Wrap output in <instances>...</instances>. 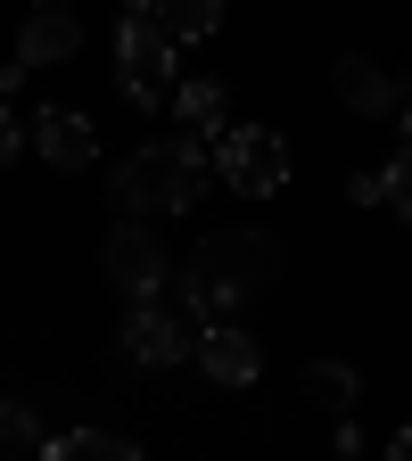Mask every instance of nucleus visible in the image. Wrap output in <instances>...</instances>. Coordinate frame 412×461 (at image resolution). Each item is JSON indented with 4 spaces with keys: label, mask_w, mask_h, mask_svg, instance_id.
Returning a JSON list of instances; mask_svg holds the SVG:
<instances>
[{
    "label": "nucleus",
    "mask_w": 412,
    "mask_h": 461,
    "mask_svg": "<svg viewBox=\"0 0 412 461\" xmlns=\"http://www.w3.org/2000/svg\"><path fill=\"white\" fill-rule=\"evenodd\" d=\"M388 453H396V461H412V429H396V445H388Z\"/></svg>",
    "instance_id": "6ab92c4d"
},
{
    "label": "nucleus",
    "mask_w": 412,
    "mask_h": 461,
    "mask_svg": "<svg viewBox=\"0 0 412 461\" xmlns=\"http://www.w3.org/2000/svg\"><path fill=\"white\" fill-rule=\"evenodd\" d=\"M173 50H182V41L157 25V9H124V17H115V75H124L133 107H165L173 91H182V83H173V75H182Z\"/></svg>",
    "instance_id": "7ed1b4c3"
},
{
    "label": "nucleus",
    "mask_w": 412,
    "mask_h": 461,
    "mask_svg": "<svg viewBox=\"0 0 412 461\" xmlns=\"http://www.w3.org/2000/svg\"><path fill=\"white\" fill-rule=\"evenodd\" d=\"M198 371H206L215 387H256V371H264V346L240 330V313L198 330Z\"/></svg>",
    "instance_id": "0eeeda50"
},
{
    "label": "nucleus",
    "mask_w": 412,
    "mask_h": 461,
    "mask_svg": "<svg viewBox=\"0 0 412 461\" xmlns=\"http://www.w3.org/2000/svg\"><path fill=\"white\" fill-rule=\"evenodd\" d=\"M173 115H182V132H198V140H223V124H231V115H223V83H182V91H173Z\"/></svg>",
    "instance_id": "f8f14e48"
},
{
    "label": "nucleus",
    "mask_w": 412,
    "mask_h": 461,
    "mask_svg": "<svg viewBox=\"0 0 412 461\" xmlns=\"http://www.w3.org/2000/svg\"><path fill=\"white\" fill-rule=\"evenodd\" d=\"M280 272V240L272 230H206L182 264V305L198 321H231L248 297H264Z\"/></svg>",
    "instance_id": "f257e3e1"
},
{
    "label": "nucleus",
    "mask_w": 412,
    "mask_h": 461,
    "mask_svg": "<svg viewBox=\"0 0 412 461\" xmlns=\"http://www.w3.org/2000/svg\"><path fill=\"white\" fill-rule=\"evenodd\" d=\"M388 206L412 222V140H404V149H396V165H388Z\"/></svg>",
    "instance_id": "dca6fc26"
},
{
    "label": "nucleus",
    "mask_w": 412,
    "mask_h": 461,
    "mask_svg": "<svg viewBox=\"0 0 412 461\" xmlns=\"http://www.w3.org/2000/svg\"><path fill=\"white\" fill-rule=\"evenodd\" d=\"M330 91L355 107V115H388L396 107V75L371 67V58H338V67H330Z\"/></svg>",
    "instance_id": "9d476101"
},
{
    "label": "nucleus",
    "mask_w": 412,
    "mask_h": 461,
    "mask_svg": "<svg viewBox=\"0 0 412 461\" xmlns=\"http://www.w3.org/2000/svg\"><path fill=\"white\" fill-rule=\"evenodd\" d=\"M50 461H141L133 437H115V429H67V437H41Z\"/></svg>",
    "instance_id": "9b49d317"
},
{
    "label": "nucleus",
    "mask_w": 412,
    "mask_h": 461,
    "mask_svg": "<svg viewBox=\"0 0 412 461\" xmlns=\"http://www.w3.org/2000/svg\"><path fill=\"white\" fill-rule=\"evenodd\" d=\"M215 173H223L240 198H272V190H288V140H280L272 124H223Z\"/></svg>",
    "instance_id": "39448f33"
},
{
    "label": "nucleus",
    "mask_w": 412,
    "mask_h": 461,
    "mask_svg": "<svg viewBox=\"0 0 412 461\" xmlns=\"http://www.w3.org/2000/svg\"><path fill=\"white\" fill-rule=\"evenodd\" d=\"M0 453H41V420L17 395H0Z\"/></svg>",
    "instance_id": "2eb2a0df"
},
{
    "label": "nucleus",
    "mask_w": 412,
    "mask_h": 461,
    "mask_svg": "<svg viewBox=\"0 0 412 461\" xmlns=\"http://www.w3.org/2000/svg\"><path fill=\"white\" fill-rule=\"evenodd\" d=\"M346 198H355V206H380V198H388V173H355V182H346Z\"/></svg>",
    "instance_id": "a211bd4d"
},
{
    "label": "nucleus",
    "mask_w": 412,
    "mask_h": 461,
    "mask_svg": "<svg viewBox=\"0 0 412 461\" xmlns=\"http://www.w3.org/2000/svg\"><path fill=\"white\" fill-rule=\"evenodd\" d=\"M306 395L322 403V412L346 420V412H355V395H363V379H355V363H314V371H306Z\"/></svg>",
    "instance_id": "ddd939ff"
},
{
    "label": "nucleus",
    "mask_w": 412,
    "mask_h": 461,
    "mask_svg": "<svg viewBox=\"0 0 412 461\" xmlns=\"http://www.w3.org/2000/svg\"><path fill=\"white\" fill-rule=\"evenodd\" d=\"M75 50H83V25L67 9H50V0H41V9L25 17V33H17V58H25V67H67Z\"/></svg>",
    "instance_id": "1a4fd4ad"
},
{
    "label": "nucleus",
    "mask_w": 412,
    "mask_h": 461,
    "mask_svg": "<svg viewBox=\"0 0 412 461\" xmlns=\"http://www.w3.org/2000/svg\"><path fill=\"white\" fill-rule=\"evenodd\" d=\"M157 25H165L173 41H206V33L223 25V0H157Z\"/></svg>",
    "instance_id": "4468645a"
},
{
    "label": "nucleus",
    "mask_w": 412,
    "mask_h": 461,
    "mask_svg": "<svg viewBox=\"0 0 412 461\" xmlns=\"http://www.w3.org/2000/svg\"><path fill=\"white\" fill-rule=\"evenodd\" d=\"M50 9H58V0H50Z\"/></svg>",
    "instance_id": "aec40b11"
},
{
    "label": "nucleus",
    "mask_w": 412,
    "mask_h": 461,
    "mask_svg": "<svg viewBox=\"0 0 412 461\" xmlns=\"http://www.w3.org/2000/svg\"><path fill=\"white\" fill-rule=\"evenodd\" d=\"M25 140H33V132L17 124V115H9V107H0V165H17V149H25Z\"/></svg>",
    "instance_id": "f3484780"
},
{
    "label": "nucleus",
    "mask_w": 412,
    "mask_h": 461,
    "mask_svg": "<svg viewBox=\"0 0 412 461\" xmlns=\"http://www.w3.org/2000/svg\"><path fill=\"white\" fill-rule=\"evenodd\" d=\"M198 190H206V140L198 132L141 140L124 165L107 173V198L124 214H182V206H198Z\"/></svg>",
    "instance_id": "f03ea898"
},
{
    "label": "nucleus",
    "mask_w": 412,
    "mask_h": 461,
    "mask_svg": "<svg viewBox=\"0 0 412 461\" xmlns=\"http://www.w3.org/2000/svg\"><path fill=\"white\" fill-rule=\"evenodd\" d=\"M33 149H41V165H58V173H83V165L99 157V132H91V115H75V107H41V115H33Z\"/></svg>",
    "instance_id": "6e6552de"
},
{
    "label": "nucleus",
    "mask_w": 412,
    "mask_h": 461,
    "mask_svg": "<svg viewBox=\"0 0 412 461\" xmlns=\"http://www.w3.org/2000/svg\"><path fill=\"white\" fill-rule=\"evenodd\" d=\"M99 264H107V280L115 288H124V297H165V240H157V230H149V214H124V222H115L107 230V240H99Z\"/></svg>",
    "instance_id": "423d86ee"
},
{
    "label": "nucleus",
    "mask_w": 412,
    "mask_h": 461,
    "mask_svg": "<svg viewBox=\"0 0 412 461\" xmlns=\"http://www.w3.org/2000/svg\"><path fill=\"white\" fill-rule=\"evenodd\" d=\"M198 313L190 305H165V297H133L124 330H115V346H124V363L141 371H173V363H198Z\"/></svg>",
    "instance_id": "20e7f679"
}]
</instances>
